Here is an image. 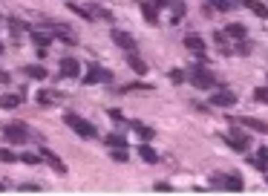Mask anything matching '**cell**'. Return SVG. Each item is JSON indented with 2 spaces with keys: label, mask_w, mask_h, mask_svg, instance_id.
<instances>
[{
  "label": "cell",
  "mask_w": 268,
  "mask_h": 196,
  "mask_svg": "<svg viewBox=\"0 0 268 196\" xmlns=\"http://www.w3.org/2000/svg\"><path fill=\"white\" fill-rule=\"evenodd\" d=\"M63 121H66L72 130L78 133L81 138H95V136H98L95 124H92V121H87V118H81V116H78V113H72V110H66V113H63Z\"/></svg>",
  "instance_id": "1"
},
{
  "label": "cell",
  "mask_w": 268,
  "mask_h": 196,
  "mask_svg": "<svg viewBox=\"0 0 268 196\" xmlns=\"http://www.w3.org/2000/svg\"><path fill=\"white\" fill-rule=\"evenodd\" d=\"M187 78L199 87V90H210L216 81H213V75H210L208 69H205V64H202V55H199V61L196 64H190V69H187Z\"/></svg>",
  "instance_id": "2"
},
{
  "label": "cell",
  "mask_w": 268,
  "mask_h": 196,
  "mask_svg": "<svg viewBox=\"0 0 268 196\" xmlns=\"http://www.w3.org/2000/svg\"><path fill=\"white\" fill-rule=\"evenodd\" d=\"M3 136H6L12 144H23V141L29 138V130H26V124L12 121V124H6V127H3Z\"/></svg>",
  "instance_id": "3"
},
{
  "label": "cell",
  "mask_w": 268,
  "mask_h": 196,
  "mask_svg": "<svg viewBox=\"0 0 268 196\" xmlns=\"http://www.w3.org/2000/svg\"><path fill=\"white\" fill-rule=\"evenodd\" d=\"M110 40H116V46H121L124 52H133L136 49V38L130 32H124V29H113L110 32Z\"/></svg>",
  "instance_id": "4"
},
{
  "label": "cell",
  "mask_w": 268,
  "mask_h": 196,
  "mask_svg": "<svg viewBox=\"0 0 268 196\" xmlns=\"http://www.w3.org/2000/svg\"><path fill=\"white\" fill-rule=\"evenodd\" d=\"M225 141L234 147V150H239V153H245L248 147H251V138L245 136V133H237V130H231L228 136H225Z\"/></svg>",
  "instance_id": "5"
},
{
  "label": "cell",
  "mask_w": 268,
  "mask_h": 196,
  "mask_svg": "<svg viewBox=\"0 0 268 196\" xmlns=\"http://www.w3.org/2000/svg\"><path fill=\"white\" fill-rule=\"evenodd\" d=\"M95 81H107V84H110V81H113V75H110L104 66L92 64V66H89V72L84 75V84H95Z\"/></svg>",
  "instance_id": "6"
},
{
  "label": "cell",
  "mask_w": 268,
  "mask_h": 196,
  "mask_svg": "<svg viewBox=\"0 0 268 196\" xmlns=\"http://www.w3.org/2000/svg\"><path fill=\"white\" fill-rule=\"evenodd\" d=\"M210 104H213V107H234V104H237V96H234L231 90H216V93L210 96Z\"/></svg>",
  "instance_id": "7"
},
{
  "label": "cell",
  "mask_w": 268,
  "mask_h": 196,
  "mask_svg": "<svg viewBox=\"0 0 268 196\" xmlns=\"http://www.w3.org/2000/svg\"><path fill=\"white\" fill-rule=\"evenodd\" d=\"M41 159H43V162L49 164V167H52L55 173H66V164L61 162V156H58V153H52V150H46V147H43V150H41Z\"/></svg>",
  "instance_id": "8"
},
{
  "label": "cell",
  "mask_w": 268,
  "mask_h": 196,
  "mask_svg": "<svg viewBox=\"0 0 268 196\" xmlns=\"http://www.w3.org/2000/svg\"><path fill=\"white\" fill-rule=\"evenodd\" d=\"M185 49H190L193 55H205V49H208V43L199 38V35H187L185 38Z\"/></svg>",
  "instance_id": "9"
},
{
  "label": "cell",
  "mask_w": 268,
  "mask_h": 196,
  "mask_svg": "<svg viewBox=\"0 0 268 196\" xmlns=\"http://www.w3.org/2000/svg\"><path fill=\"white\" fill-rule=\"evenodd\" d=\"M78 72H81V64H78L75 58H63V61H61V75H66V78H78Z\"/></svg>",
  "instance_id": "10"
},
{
  "label": "cell",
  "mask_w": 268,
  "mask_h": 196,
  "mask_svg": "<svg viewBox=\"0 0 268 196\" xmlns=\"http://www.w3.org/2000/svg\"><path fill=\"white\" fill-rule=\"evenodd\" d=\"M239 124H245L248 130L268 133V121H263V118H254V116H242V118H239Z\"/></svg>",
  "instance_id": "11"
},
{
  "label": "cell",
  "mask_w": 268,
  "mask_h": 196,
  "mask_svg": "<svg viewBox=\"0 0 268 196\" xmlns=\"http://www.w3.org/2000/svg\"><path fill=\"white\" fill-rule=\"evenodd\" d=\"M87 12H89V20H92V18H101V20H116V18H113V12H110V9H104V6H98V3L87 6Z\"/></svg>",
  "instance_id": "12"
},
{
  "label": "cell",
  "mask_w": 268,
  "mask_h": 196,
  "mask_svg": "<svg viewBox=\"0 0 268 196\" xmlns=\"http://www.w3.org/2000/svg\"><path fill=\"white\" fill-rule=\"evenodd\" d=\"M248 164L257 167V170H266L268 167V150L263 147V150H257V156H248Z\"/></svg>",
  "instance_id": "13"
},
{
  "label": "cell",
  "mask_w": 268,
  "mask_h": 196,
  "mask_svg": "<svg viewBox=\"0 0 268 196\" xmlns=\"http://www.w3.org/2000/svg\"><path fill=\"white\" fill-rule=\"evenodd\" d=\"M139 156H142L147 164H156V162H159V153H156L150 144H142V147H139Z\"/></svg>",
  "instance_id": "14"
},
{
  "label": "cell",
  "mask_w": 268,
  "mask_h": 196,
  "mask_svg": "<svg viewBox=\"0 0 268 196\" xmlns=\"http://www.w3.org/2000/svg\"><path fill=\"white\" fill-rule=\"evenodd\" d=\"M245 6H248L257 18H268V6L266 3H260V0H245Z\"/></svg>",
  "instance_id": "15"
},
{
  "label": "cell",
  "mask_w": 268,
  "mask_h": 196,
  "mask_svg": "<svg viewBox=\"0 0 268 196\" xmlns=\"http://www.w3.org/2000/svg\"><path fill=\"white\" fill-rule=\"evenodd\" d=\"M127 64H130V69H133V72H139V75H144V72H147V64H144V61H142L139 55H133V52H130Z\"/></svg>",
  "instance_id": "16"
},
{
  "label": "cell",
  "mask_w": 268,
  "mask_h": 196,
  "mask_svg": "<svg viewBox=\"0 0 268 196\" xmlns=\"http://www.w3.org/2000/svg\"><path fill=\"white\" fill-rule=\"evenodd\" d=\"M225 35H228V38H237V40H242V38L248 35V29H245L242 23H228V29H225Z\"/></svg>",
  "instance_id": "17"
},
{
  "label": "cell",
  "mask_w": 268,
  "mask_h": 196,
  "mask_svg": "<svg viewBox=\"0 0 268 196\" xmlns=\"http://www.w3.org/2000/svg\"><path fill=\"white\" fill-rule=\"evenodd\" d=\"M21 101H23V96H0V107L15 110V107H21Z\"/></svg>",
  "instance_id": "18"
},
{
  "label": "cell",
  "mask_w": 268,
  "mask_h": 196,
  "mask_svg": "<svg viewBox=\"0 0 268 196\" xmlns=\"http://www.w3.org/2000/svg\"><path fill=\"white\" fill-rule=\"evenodd\" d=\"M133 130L139 133V136H142L144 141H150V138L156 136V130H153V127H147V124H142V121H133Z\"/></svg>",
  "instance_id": "19"
},
{
  "label": "cell",
  "mask_w": 268,
  "mask_h": 196,
  "mask_svg": "<svg viewBox=\"0 0 268 196\" xmlns=\"http://www.w3.org/2000/svg\"><path fill=\"white\" fill-rule=\"evenodd\" d=\"M228 191H242V176L239 173H231V176H225V182H222Z\"/></svg>",
  "instance_id": "20"
},
{
  "label": "cell",
  "mask_w": 268,
  "mask_h": 196,
  "mask_svg": "<svg viewBox=\"0 0 268 196\" xmlns=\"http://www.w3.org/2000/svg\"><path fill=\"white\" fill-rule=\"evenodd\" d=\"M32 40H35V46L38 49H49V43H52V38L43 32H32Z\"/></svg>",
  "instance_id": "21"
},
{
  "label": "cell",
  "mask_w": 268,
  "mask_h": 196,
  "mask_svg": "<svg viewBox=\"0 0 268 196\" xmlns=\"http://www.w3.org/2000/svg\"><path fill=\"white\" fill-rule=\"evenodd\" d=\"M107 144H110V147H127V138H124L121 133H110V136H107Z\"/></svg>",
  "instance_id": "22"
},
{
  "label": "cell",
  "mask_w": 268,
  "mask_h": 196,
  "mask_svg": "<svg viewBox=\"0 0 268 196\" xmlns=\"http://www.w3.org/2000/svg\"><path fill=\"white\" fill-rule=\"evenodd\" d=\"M23 72H26V75H29V78H46V69H43V66H38V64L26 66V69H23Z\"/></svg>",
  "instance_id": "23"
},
{
  "label": "cell",
  "mask_w": 268,
  "mask_h": 196,
  "mask_svg": "<svg viewBox=\"0 0 268 196\" xmlns=\"http://www.w3.org/2000/svg\"><path fill=\"white\" fill-rule=\"evenodd\" d=\"M142 9H144V20H147V23H159V18H156V6L142 3Z\"/></svg>",
  "instance_id": "24"
},
{
  "label": "cell",
  "mask_w": 268,
  "mask_h": 196,
  "mask_svg": "<svg viewBox=\"0 0 268 196\" xmlns=\"http://www.w3.org/2000/svg\"><path fill=\"white\" fill-rule=\"evenodd\" d=\"M170 9H173V23H179V20L185 18V3H182V0H176Z\"/></svg>",
  "instance_id": "25"
},
{
  "label": "cell",
  "mask_w": 268,
  "mask_h": 196,
  "mask_svg": "<svg viewBox=\"0 0 268 196\" xmlns=\"http://www.w3.org/2000/svg\"><path fill=\"white\" fill-rule=\"evenodd\" d=\"M110 159H113V162H127L130 156H127V150H124V147H113V153H110Z\"/></svg>",
  "instance_id": "26"
},
{
  "label": "cell",
  "mask_w": 268,
  "mask_h": 196,
  "mask_svg": "<svg viewBox=\"0 0 268 196\" xmlns=\"http://www.w3.org/2000/svg\"><path fill=\"white\" fill-rule=\"evenodd\" d=\"M9 29H12L15 35H21V32H26L29 26H26V23H21V20H15V18H9Z\"/></svg>",
  "instance_id": "27"
},
{
  "label": "cell",
  "mask_w": 268,
  "mask_h": 196,
  "mask_svg": "<svg viewBox=\"0 0 268 196\" xmlns=\"http://www.w3.org/2000/svg\"><path fill=\"white\" fill-rule=\"evenodd\" d=\"M52 101H55V93H46V90H41V93H38V104H43V107H46V104H52Z\"/></svg>",
  "instance_id": "28"
},
{
  "label": "cell",
  "mask_w": 268,
  "mask_h": 196,
  "mask_svg": "<svg viewBox=\"0 0 268 196\" xmlns=\"http://www.w3.org/2000/svg\"><path fill=\"white\" fill-rule=\"evenodd\" d=\"M0 162L12 164V162H18V156H15V153H12V150H6V147H0Z\"/></svg>",
  "instance_id": "29"
},
{
  "label": "cell",
  "mask_w": 268,
  "mask_h": 196,
  "mask_svg": "<svg viewBox=\"0 0 268 196\" xmlns=\"http://www.w3.org/2000/svg\"><path fill=\"white\" fill-rule=\"evenodd\" d=\"M21 159H23L26 164H41V162H43V159H41V153H23Z\"/></svg>",
  "instance_id": "30"
},
{
  "label": "cell",
  "mask_w": 268,
  "mask_h": 196,
  "mask_svg": "<svg viewBox=\"0 0 268 196\" xmlns=\"http://www.w3.org/2000/svg\"><path fill=\"white\" fill-rule=\"evenodd\" d=\"M254 101H263V104H268V87H260V90H254Z\"/></svg>",
  "instance_id": "31"
},
{
  "label": "cell",
  "mask_w": 268,
  "mask_h": 196,
  "mask_svg": "<svg viewBox=\"0 0 268 196\" xmlns=\"http://www.w3.org/2000/svg\"><path fill=\"white\" fill-rule=\"evenodd\" d=\"M210 6H213V9H219V12H228V9H234L228 0H210Z\"/></svg>",
  "instance_id": "32"
},
{
  "label": "cell",
  "mask_w": 268,
  "mask_h": 196,
  "mask_svg": "<svg viewBox=\"0 0 268 196\" xmlns=\"http://www.w3.org/2000/svg\"><path fill=\"white\" fill-rule=\"evenodd\" d=\"M170 81H173V84H185V72H182V69H173V72H170Z\"/></svg>",
  "instance_id": "33"
},
{
  "label": "cell",
  "mask_w": 268,
  "mask_h": 196,
  "mask_svg": "<svg viewBox=\"0 0 268 196\" xmlns=\"http://www.w3.org/2000/svg\"><path fill=\"white\" fill-rule=\"evenodd\" d=\"M153 191H159V194H167V191H173V188H170L167 182H156V185H153Z\"/></svg>",
  "instance_id": "34"
},
{
  "label": "cell",
  "mask_w": 268,
  "mask_h": 196,
  "mask_svg": "<svg viewBox=\"0 0 268 196\" xmlns=\"http://www.w3.org/2000/svg\"><path fill=\"white\" fill-rule=\"evenodd\" d=\"M237 52L239 55H248L251 52V43H245V38H242V43H237Z\"/></svg>",
  "instance_id": "35"
},
{
  "label": "cell",
  "mask_w": 268,
  "mask_h": 196,
  "mask_svg": "<svg viewBox=\"0 0 268 196\" xmlns=\"http://www.w3.org/2000/svg\"><path fill=\"white\" fill-rule=\"evenodd\" d=\"M23 191H26V194H38L41 185H21V194H23Z\"/></svg>",
  "instance_id": "36"
},
{
  "label": "cell",
  "mask_w": 268,
  "mask_h": 196,
  "mask_svg": "<svg viewBox=\"0 0 268 196\" xmlns=\"http://www.w3.org/2000/svg\"><path fill=\"white\" fill-rule=\"evenodd\" d=\"M9 81H12V75L6 69H0V84H9Z\"/></svg>",
  "instance_id": "37"
},
{
  "label": "cell",
  "mask_w": 268,
  "mask_h": 196,
  "mask_svg": "<svg viewBox=\"0 0 268 196\" xmlns=\"http://www.w3.org/2000/svg\"><path fill=\"white\" fill-rule=\"evenodd\" d=\"M110 118H113V121H124V116H121L119 110H110Z\"/></svg>",
  "instance_id": "38"
},
{
  "label": "cell",
  "mask_w": 268,
  "mask_h": 196,
  "mask_svg": "<svg viewBox=\"0 0 268 196\" xmlns=\"http://www.w3.org/2000/svg\"><path fill=\"white\" fill-rule=\"evenodd\" d=\"M228 3H231V6H242V3H245V0H228Z\"/></svg>",
  "instance_id": "39"
},
{
  "label": "cell",
  "mask_w": 268,
  "mask_h": 196,
  "mask_svg": "<svg viewBox=\"0 0 268 196\" xmlns=\"http://www.w3.org/2000/svg\"><path fill=\"white\" fill-rule=\"evenodd\" d=\"M3 191H6V185H3V182H0V194H3Z\"/></svg>",
  "instance_id": "40"
},
{
  "label": "cell",
  "mask_w": 268,
  "mask_h": 196,
  "mask_svg": "<svg viewBox=\"0 0 268 196\" xmlns=\"http://www.w3.org/2000/svg\"><path fill=\"white\" fill-rule=\"evenodd\" d=\"M0 55H3V43H0Z\"/></svg>",
  "instance_id": "41"
}]
</instances>
